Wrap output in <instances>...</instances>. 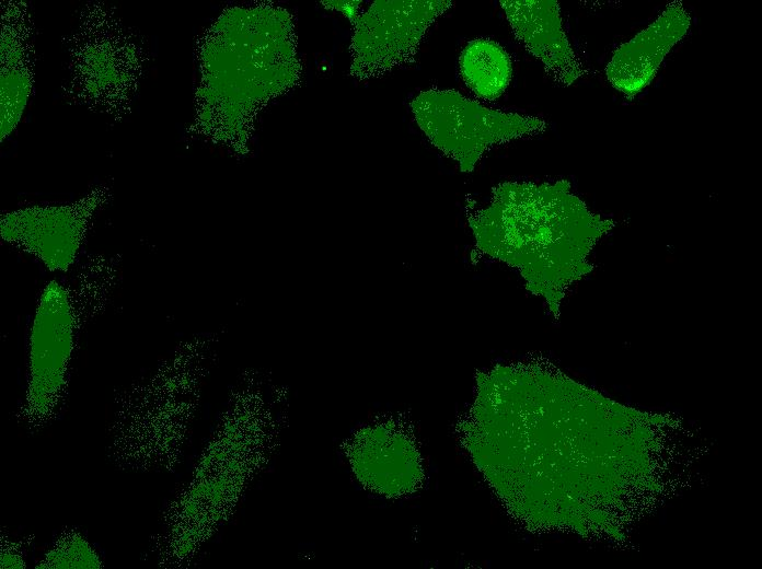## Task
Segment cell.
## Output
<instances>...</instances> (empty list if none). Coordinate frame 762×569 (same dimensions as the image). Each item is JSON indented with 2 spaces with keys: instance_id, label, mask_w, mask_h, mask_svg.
I'll use <instances>...</instances> for the list:
<instances>
[{
  "instance_id": "obj_1",
  "label": "cell",
  "mask_w": 762,
  "mask_h": 569,
  "mask_svg": "<svg viewBox=\"0 0 762 569\" xmlns=\"http://www.w3.org/2000/svg\"><path fill=\"white\" fill-rule=\"evenodd\" d=\"M469 225L475 247L517 269L556 316L568 287L593 269L588 256L614 222L590 211L561 179L498 184Z\"/></svg>"
},
{
  "instance_id": "obj_2",
  "label": "cell",
  "mask_w": 762,
  "mask_h": 569,
  "mask_svg": "<svg viewBox=\"0 0 762 569\" xmlns=\"http://www.w3.org/2000/svg\"><path fill=\"white\" fill-rule=\"evenodd\" d=\"M419 128L461 172H472L490 147L546 129L534 116L488 108L454 90H428L411 103Z\"/></svg>"
},
{
  "instance_id": "obj_3",
  "label": "cell",
  "mask_w": 762,
  "mask_h": 569,
  "mask_svg": "<svg viewBox=\"0 0 762 569\" xmlns=\"http://www.w3.org/2000/svg\"><path fill=\"white\" fill-rule=\"evenodd\" d=\"M451 7L449 0L373 2L354 22V74L378 76L409 60L428 27Z\"/></svg>"
},
{
  "instance_id": "obj_4",
  "label": "cell",
  "mask_w": 762,
  "mask_h": 569,
  "mask_svg": "<svg viewBox=\"0 0 762 569\" xmlns=\"http://www.w3.org/2000/svg\"><path fill=\"white\" fill-rule=\"evenodd\" d=\"M690 26L691 15L682 2H670L654 22L613 53L605 68L610 84L628 98L639 94Z\"/></svg>"
},
{
  "instance_id": "obj_5",
  "label": "cell",
  "mask_w": 762,
  "mask_h": 569,
  "mask_svg": "<svg viewBox=\"0 0 762 569\" xmlns=\"http://www.w3.org/2000/svg\"><path fill=\"white\" fill-rule=\"evenodd\" d=\"M499 4L517 39L556 82L570 85L584 74L563 27L557 1L501 0Z\"/></svg>"
},
{
  "instance_id": "obj_6",
  "label": "cell",
  "mask_w": 762,
  "mask_h": 569,
  "mask_svg": "<svg viewBox=\"0 0 762 569\" xmlns=\"http://www.w3.org/2000/svg\"><path fill=\"white\" fill-rule=\"evenodd\" d=\"M459 67L469 89L487 101L500 97L512 77L509 54L498 43L487 38L470 40L461 51Z\"/></svg>"
},
{
  "instance_id": "obj_7",
  "label": "cell",
  "mask_w": 762,
  "mask_h": 569,
  "mask_svg": "<svg viewBox=\"0 0 762 569\" xmlns=\"http://www.w3.org/2000/svg\"><path fill=\"white\" fill-rule=\"evenodd\" d=\"M1 70V137L18 124L31 90V71L27 48L15 33L3 28ZM23 35V34H22Z\"/></svg>"
}]
</instances>
